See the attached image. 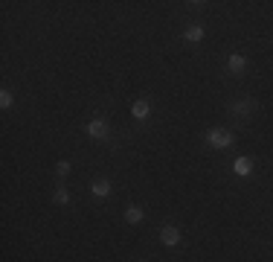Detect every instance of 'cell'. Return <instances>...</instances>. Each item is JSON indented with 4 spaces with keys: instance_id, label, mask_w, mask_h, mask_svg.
Segmentation results:
<instances>
[{
    "instance_id": "8",
    "label": "cell",
    "mask_w": 273,
    "mask_h": 262,
    "mask_svg": "<svg viewBox=\"0 0 273 262\" xmlns=\"http://www.w3.org/2000/svg\"><path fill=\"white\" fill-rule=\"evenodd\" d=\"M143 219H146V216H143V210H140V207H134V204H131V207H125V222H128V225H140Z\"/></svg>"
},
{
    "instance_id": "3",
    "label": "cell",
    "mask_w": 273,
    "mask_h": 262,
    "mask_svg": "<svg viewBox=\"0 0 273 262\" xmlns=\"http://www.w3.org/2000/svg\"><path fill=\"white\" fill-rule=\"evenodd\" d=\"M85 131H88L91 140H102V137H108V123H105V120H91V123L85 126Z\"/></svg>"
},
{
    "instance_id": "9",
    "label": "cell",
    "mask_w": 273,
    "mask_h": 262,
    "mask_svg": "<svg viewBox=\"0 0 273 262\" xmlns=\"http://www.w3.org/2000/svg\"><path fill=\"white\" fill-rule=\"evenodd\" d=\"M253 108H256V102H253V99H244V102H233V114H239V117L250 114Z\"/></svg>"
},
{
    "instance_id": "4",
    "label": "cell",
    "mask_w": 273,
    "mask_h": 262,
    "mask_svg": "<svg viewBox=\"0 0 273 262\" xmlns=\"http://www.w3.org/2000/svg\"><path fill=\"white\" fill-rule=\"evenodd\" d=\"M160 242H163L166 248H175V245H181V230L172 228V225H169V228H163V230H160Z\"/></svg>"
},
{
    "instance_id": "10",
    "label": "cell",
    "mask_w": 273,
    "mask_h": 262,
    "mask_svg": "<svg viewBox=\"0 0 273 262\" xmlns=\"http://www.w3.org/2000/svg\"><path fill=\"white\" fill-rule=\"evenodd\" d=\"M186 41H192V44H198V41H204V27H198V24H192L189 30H186Z\"/></svg>"
},
{
    "instance_id": "13",
    "label": "cell",
    "mask_w": 273,
    "mask_h": 262,
    "mask_svg": "<svg viewBox=\"0 0 273 262\" xmlns=\"http://www.w3.org/2000/svg\"><path fill=\"white\" fill-rule=\"evenodd\" d=\"M56 172H59L61 178H64V175H70V164H67V161H59V164H56Z\"/></svg>"
},
{
    "instance_id": "2",
    "label": "cell",
    "mask_w": 273,
    "mask_h": 262,
    "mask_svg": "<svg viewBox=\"0 0 273 262\" xmlns=\"http://www.w3.org/2000/svg\"><path fill=\"white\" fill-rule=\"evenodd\" d=\"M247 65H250V62H247V56H242V53H230V56H227V70H230V73H236V76L244 73Z\"/></svg>"
},
{
    "instance_id": "11",
    "label": "cell",
    "mask_w": 273,
    "mask_h": 262,
    "mask_svg": "<svg viewBox=\"0 0 273 262\" xmlns=\"http://www.w3.org/2000/svg\"><path fill=\"white\" fill-rule=\"evenodd\" d=\"M53 201H56V204H70V193H67L64 187H59V190L53 193Z\"/></svg>"
},
{
    "instance_id": "6",
    "label": "cell",
    "mask_w": 273,
    "mask_h": 262,
    "mask_svg": "<svg viewBox=\"0 0 273 262\" xmlns=\"http://www.w3.org/2000/svg\"><path fill=\"white\" fill-rule=\"evenodd\" d=\"M233 172H236V175H242V178H250V175H253V161H250V158H236Z\"/></svg>"
},
{
    "instance_id": "12",
    "label": "cell",
    "mask_w": 273,
    "mask_h": 262,
    "mask_svg": "<svg viewBox=\"0 0 273 262\" xmlns=\"http://www.w3.org/2000/svg\"><path fill=\"white\" fill-rule=\"evenodd\" d=\"M12 102H15V97H12L9 91H0V105H3V108H12Z\"/></svg>"
},
{
    "instance_id": "1",
    "label": "cell",
    "mask_w": 273,
    "mask_h": 262,
    "mask_svg": "<svg viewBox=\"0 0 273 262\" xmlns=\"http://www.w3.org/2000/svg\"><path fill=\"white\" fill-rule=\"evenodd\" d=\"M233 134L230 131H224V129H210L207 131V146H212V149H230L233 146Z\"/></svg>"
},
{
    "instance_id": "7",
    "label": "cell",
    "mask_w": 273,
    "mask_h": 262,
    "mask_svg": "<svg viewBox=\"0 0 273 262\" xmlns=\"http://www.w3.org/2000/svg\"><path fill=\"white\" fill-rule=\"evenodd\" d=\"M91 193H93V196H96V198H108V196H111V181H105V178H99V181H93Z\"/></svg>"
},
{
    "instance_id": "5",
    "label": "cell",
    "mask_w": 273,
    "mask_h": 262,
    "mask_svg": "<svg viewBox=\"0 0 273 262\" xmlns=\"http://www.w3.org/2000/svg\"><path fill=\"white\" fill-rule=\"evenodd\" d=\"M149 114H152V105H149L146 99H137V102L131 105V117H134V120H146Z\"/></svg>"
}]
</instances>
